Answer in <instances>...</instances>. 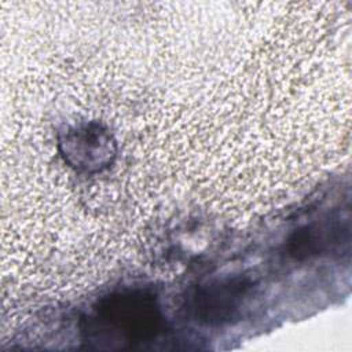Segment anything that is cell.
Returning <instances> with one entry per match:
<instances>
[{"label": "cell", "instance_id": "cell-1", "mask_svg": "<svg viewBox=\"0 0 352 352\" xmlns=\"http://www.w3.org/2000/svg\"><path fill=\"white\" fill-rule=\"evenodd\" d=\"M103 330L117 340L140 342L157 336L161 312L151 294L128 292L103 300L95 318Z\"/></svg>", "mask_w": 352, "mask_h": 352}, {"label": "cell", "instance_id": "cell-2", "mask_svg": "<svg viewBox=\"0 0 352 352\" xmlns=\"http://www.w3.org/2000/svg\"><path fill=\"white\" fill-rule=\"evenodd\" d=\"M65 161L85 172H98L109 166L117 153L110 132L98 122H88L67 129L59 142Z\"/></svg>", "mask_w": 352, "mask_h": 352}, {"label": "cell", "instance_id": "cell-3", "mask_svg": "<svg viewBox=\"0 0 352 352\" xmlns=\"http://www.w3.org/2000/svg\"><path fill=\"white\" fill-rule=\"evenodd\" d=\"M252 282L235 276L202 286L194 298V311L201 322L221 324L235 319L249 298Z\"/></svg>", "mask_w": 352, "mask_h": 352}]
</instances>
